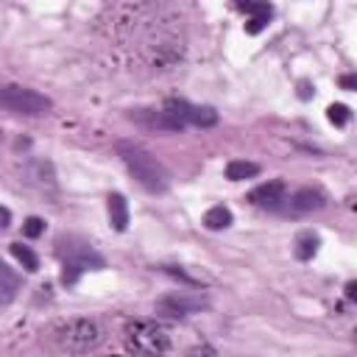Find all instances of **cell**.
Masks as SVG:
<instances>
[{
    "mask_svg": "<svg viewBox=\"0 0 357 357\" xmlns=\"http://www.w3.org/2000/svg\"><path fill=\"white\" fill-rule=\"evenodd\" d=\"M54 335H56V343L65 352H70V354H87V352H93L101 343L104 330L93 319H67V321H62L54 330Z\"/></svg>",
    "mask_w": 357,
    "mask_h": 357,
    "instance_id": "cell-3",
    "label": "cell"
},
{
    "mask_svg": "<svg viewBox=\"0 0 357 357\" xmlns=\"http://www.w3.org/2000/svg\"><path fill=\"white\" fill-rule=\"evenodd\" d=\"M0 104H3V109L14 112V115H31V117L51 112V106H54L51 98H45L42 93H36V89L17 87V84L3 87V93H0Z\"/></svg>",
    "mask_w": 357,
    "mask_h": 357,
    "instance_id": "cell-5",
    "label": "cell"
},
{
    "mask_svg": "<svg viewBox=\"0 0 357 357\" xmlns=\"http://www.w3.org/2000/svg\"><path fill=\"white\" fill-rule=\"evenodd\" d=\"M324 204H327V196L319 187H299L290 196V212H316Z\"/></svg>",
    "mask_w": 357,
    "mask_h": 357,
    "instance_id": "cell-8",
    "label": "cell"
},
{
    "mask_svg": "<svg viewBox=\"0 0 357 357\" xmlns=\"http://www.w3.org/2000/svg\"><path fill=\"white\" fill-rule=\"evenodd\" d=\"M81 274H84L81 268H76V265H65V271H62V282H65V285H76Z\"/></svg>",
    "mask_w": 357,
    "mask_h": 357,
    "instance_id": "cell-21",
    "label": "cell"
},
{
    "mask_svg": "<svg viewBox=\"0 0 357 357\" xmlns=\"http://www.w3.org/2000/svg\"><path fill=\"white\" fill-rule=\"evenodd\" d=\"M265 25H268V20H265V17H257V20H249V23H246V34H251V36H254V34H260V31H265Z\"/></svg>",
    "mask_w": 357,
    "mask_h": 357,
    "instance_id": "cell-22",
    "label": "cell"
},
{
    "mask_svg": "<svg viewBox=\"0 0 357 357\" xmlns=\"http://www.w3.org/2000/svg\"><path fill=\"white\" fill-rule=\"evenodd\" d=\"M17 290H20V279L14 277L12 268L3 262V265H0V304L9 307L14 301V296H17Z\"/></svg>",
    "mask_w": 357,
    "mask_h": 357,
    "instance_id": "cell-11",
    "label": "cell"
},
{
    "mask_svg": "<svg viewBox=\"0 0 357 357\" xmlns=\"http://www.w3.org/2000/svg\"><path fill=\"white\" fill-rule=\"evenodd\" d=\"M319 246H321V240H319L316 232H301L296 238V243H293V254L299 260H312V257L319 254Z\"/></svg>",
    "mask_w": 357,
    "mask_h": 357,
    "instance_id": "cell-13",
    "label": "cell"
},
{
    "mask_svg": "<svg viewBox=\"0 0 357 357\" xmlns=\"http://www.w3.org/2000/svg\"><path fill=\"white\" fill-rule=\"evenodd\" d=\"M126 343L137 357H165L170 349V335L157 321L137 319L126 324Z\"/></svg>",
    "mask_w": 357,
    "mask_h": 357,
    "instance_id": "cell-2",
    "label": "cell"
},
{
    "mask_svg": "<svg viewBox=\"0 0 357 357\" xmlns=\"http://www.w3.org/2000/svg\"><path fill=\"white\" fill-rule=\"evenodd\" d=\"M354 338H357V330H354Z\"/></svg>",
    "mask_w": 357,
    "mask_h": 357,
    "instance_id": "cell-28",
    "label": "cell"
},
{
    "mask_svg": "<svg viewBox=\"0 0 357 357\" xmlns=\"http://www.w3.org/2000/svg\"><path fill=\"white\" fill-rule=\"evenodd\" d=\"M327 117H330V123H335V126H346L349 117H352V112H349V106H343V104H332V106L327 109Z\"/></svg>",
    "mask_w": 357,
    "mask_h": 357,
    "instance_id": "cell-19",
    "label": "cell"
},
{
    "mask_svg": "<svg viewBox=\"0 0 357 357\" xmlns=\"http://www.w3.org/2000/svg\"><path fill=\"white\" fill-rule=\"evenodd\" d=\"M354 209H357V201H354Z\"/></svg>",
    "mask_w": 357,
    "mask_h": 357,
    "instance_id": "cell-27",
    "label": "cell"
},
{
    "mask_svg": "<svg viewBox=\"0 0 357 357\" xmlns=\"http://www.w3.org/2000/svg\"><path fill=\"white\" fill-rule=\"evenodd\" d=\"M131 120H137L140 126H148V128H159V131H182V126L173 123L162 109H134L131 112Z\"/></svg>",
    "mask_w": 357,
    "mask_h": 357,
    "instance_id": "cell-9",
    "label": "cell"
},
{
    "mask_svg": "<svg viewBox=\"0 0 357 357\" xmlns=\"http://www.w3.org/2000/svg\"><path fill=\"white\" fill-rule=\"evenodd\" d=\"M190 357H215V349L207 346V343H201V346H196V349L190 352Z\"/></svg>",
    "mask_w": 357,
    "mask_h": 357,
    "instance_id": "cell-24",
    "label": "cell"
},
{
    "mask_svg": "<svg viewBox=\"0 0 357 357\" xmlns=\"http://www.w3.org/2000/svg\"><path fill=\"white\" fill-rule=\"evenodd\" d=\"M338 84H341V89H352V93H357V76H341L338 78Z\"/></svg>",
    "mask_w": 357,
    "mask_h": 357,
    "instance_id": "cell-23",
    "label": "cell"
},
{
    "mask_svg": "<svg viewBox=\"0 0 357 357\" xmlns=\"http://www.w3.org/2000/svg\"><path fill=\"white\" fill-rule=\"evenodd\" d=\"M9 251H12V257L25 268L28 274H34V271H39V257L28 249V246H23V243H12L9 246Z\"/></svg>",
    "mask_w": 357,
    "mask_h": 357,
    "instance_id": "cell-16",
    "label": "cell"
},
{
    "mask_svg": "<svg viewBox=\"0 0 357 357\" xmlns=\"http://www.w3.org/2000/svg\"><path fill=\"white\" fill-rule=\"evenodd\" d=\"M346 299L357 304V282H354V279H352V282H346Z\"/></svg>",
    "mask_w": 357,
    "mask_h": 357,
    "instance_id": "cell-25",
    "label": "cell"
},
{
    "mask_svg": "<svg viewBox=\"0 0 357 357\" xmlns=\"http://www.w3.org/2000/svg\"><path fill=\"white\" fill-rule=\"evenodd\" d=\"M238 12H246V14H251V20H257V17L271 20V14H274V6H271V3H238Z\"/></svg>",
    "mask_w": 357,
    "mask_h": 357,
    "instance_id": "cell-18",
    "label": "cell"
},
{
    "mask_svg": "<svg viewBox=\"0 0 357 357\" xmlns=\"http://www.w3.org/2000/svg\"><path fill=\"white\" fill-rule=\"evenodd\" d=\"M249 201L260 209H279L288 201V185L282 178H274V182H265L260 187H254L249 193Z\"/></svg>",
    "mask_w": 357,
    "mask_h": 357,
    "instance_id": "cell-7",
    "label": "cell"
},
{
    "mask_svg": "<svg viewBox=\"0 0 357 357\" xmlns=\"http://www.w3.org/2000/svg\"><path fill=\"white\" fill-rule=\"evenodd\" d=\"M45 232V220L42 218H36V215H31V218H25V223H23V235L25 238H39Z\"/></svg>",
    "mask_w": 357,
    "mask_h": 357,
    "instance_id": "cell-20",
    "label": "cell"
},
{
    "mask_svg": "<svg viewBox=\"0 0 357 357\" xmlns=\"http://www.w3.org/2000/svg\"><path fill=\"white\" fill-rule=\"evenodd\" d=\"M115 151H117V157L123 159V165L128 168V173L134 176V182H137L143 190H148V193H154V196L168 193L170 176H168V170L162 168V162H159L157 157H151L146 148L134 146V143H126V140H120V143L115 146Z\"/></svg>",
    "mask_w": 357,
    "mask_h": 357,
    "instance_id": "cell-1",
    "label": "cell"
},
{
    "mask_svg": "<svg viewBox=\"0 0 357 357\" xmlns=\"http://www.w3.org/2000/svg\"><path fill=\"white\" fill-rule=\"evenodd\" d=\"M106 207H109V223L115 232H126L128 229V204L120 193H112L106 198Z\"/></svg>",
    "mask_w": 357,
    "mask_h": 357,
    "instance_id": "cell-10",
    "label": "cell"
},
{
    "mask_svg": "<svg viewBox=\"0 0 357 357\" xmlns=\"http://www.w3.org/2000/svg\"><path fill=\"white\" fill-rule=\"evenodd\" d=\"M232 220H235V218H232V209L223 207V204H218V207L207 209V215H204V227H207L209 232H220V229H229Z\"/></svg>",
    "mask_w": 357,
    "mask_h": 357,
    "instance_id": "cell-12",
    "label": "cell"
},
{
    "mask_svg": "<svg viewBox=\"0 0 357 357\" xmlns=\"http://www.w3.org/2000/svg\"><path fill=\"white\" fill-rule=\"evenodd\" d=\"M260 173V165L257 162H246V159H232L227 165V178L229 182H243V178H251Z\"/></svg>",
    "mask_w": 357,
    "mask_h": 357,
    "instance_id": "cell-14",
    "label": "cell"
},
{
    "mask_svg": "<svg viewBox=\"0 0 357 357\" xmlns=\"http://www.w3.org/2000/svg\"><path fill=\"white\" fill-rule=\"evenodd\" d=\"M56 254L62 257L65 265H76L81 271H101V268H106V260L76 235H62L56 240Z\"/></svg>",
    "mask_w": 357,
    "mask_h": 357,
    "instance_id": "cell-4",
    "label": "cell"
},
{
    "mask_svg": "<svg viewBox=\"0 0 357 357\" xmlns=\"http://www.w3.org/2000/svg\"><path fill=\"white\" fill-rule=\"evenodd\" d=\"M209 301L198 293H185V290H176V293H168L157 301V310L162 316H170V319H187L193 312H201Z\"/></svg>",
    "mask_w": 357,
    "mask_h": 357,
    "instance_id": "cell-6",
    "label": "cell"
},
{
    "mask_svg": "<svg viewBox=\"0 0 357 357\" xmlns=\"http://www.w3.org/2000/svg\"><path fill=\"white\" fill-rule=\"evenodd\" d=\"M190 123H193V126H198V128H209V126H215V123H218V112H215L212 106H196V109H193Z\"/></svg>",
    "mask_w": 357,
    "mask_h": 357,
    "instance_id": "cell-17",
    "label": "cell"
},
{
    "mask_svg": "<svg viewBox=\"0 0 357 357\" xmlns=\"http://www.w3.org/2000/svg\"><path fill=\"white\" fill-rule=\"evenodd\" d=\"M25 173L34 178L36 185H48V187H54V185H56V176H54V165H51V162H42V159H36V162H31V165L25 168Z\"/></svg>",
    "mask_w": 357,
    "mask_h": 357,
    "instance_id": "cell-15",
    "label": "cell"
},
{
    "mask_svg": "<svg viewBox=\"0 0 357 357\" xmlns=\"http://www.w3.org/2000/svg\"><path fill=\"white\" fill-rule=\"evenodd\" d=\"M0 215H3V223H0V227L9 229V227H12V209H9V207H3V212H0Z\"/></svg>",
    "mask_w": 357,
    "mask_h": 357,
    "instance_id": "cell-26",
    "label": "cell"
}]
</instances>
